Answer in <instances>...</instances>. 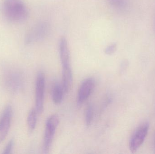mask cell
<instances>
[{
    "label": "cell",
    "instance_id": "cell-4",
    "mask_svg": "<svg viewBox=\"0 0 155 154\" xmlns=\"http://www.w3.org/2000/svg\"><path fill=\"white\" fill-rule=\"evenodd\" d=\"M149 128V124L144 123L134 132L129 143V149L132 152H135L143 144L148 134Z\"/></svg>",
    "mask_w": 155,
    "mask_h": 154
},
{
    "label": "cell",
    "instance_id": "cell-1",
    "mask_svg": "<svg viewBox=\"0 0 155 154\" xmlns=\"http://www.w3.org/2000/svg\"><path fill=\"white\" fill-rule=\"evenodd\" d=\"M1 7L4 16L9 21L19 23L28 18L29 11L22 0H3Z\"/></svg>",
    "mask_w": 155,
    "mask_h": 154
},
{
    "label": "cell",
    "instance_id": "cell-5",
    "mask_svg": "<svg viewBox=\"0 0 155 154\" xmlns=\"http://www.w3.org/2000/svg\"><path fill=\"white\" fill-rule=\"evenodd\" d=\"M45 77L42 72L37 75L35 84V109L37 113L41 114L44 110Z\"/></svg>",
    "mask_w": 155,
    "mask_h": 154
},
{
    "label": "cell",
    "instance_id": "cell-7",
    "mask_svg": "<svg viewBox=\"0 0 155 154\" xmlns=\"http://www.w3.org/2000/svg\"><path fill=\"white\" fill-rule=\"evenodd\" d=\"M95 81L93 78H87L81 83L77 96V105H80L87 99L94 90Z\"/></svg>",
    "mask_w": 155,
    "mask_h": 154
},
{
    "label": "cell",
    "instance_id": "cell-9",
    "mask_svg": "<svg viewBox=\"0 0 155 154\" xmlns=\"http://www.w3.org/2000/svg\"><path fill=\"white\" fill-rule=\"evenodd\" d=\"M72 71L70 67H62V86L64 91L65 93H68L72 86Z\"/></svg>",
    "mask_w": 155,
    "mask_h": 154
},
{
    "label": "cell",
    "instance_id": "cell-15",
    "mask_svg": "<svg viewBox=\"0 0 155 154\" xmlns=\"http://www.w3.org/2000/svg\"><path fill=\"white\" fill-rule=\"evenodd\" d=\"M117 45L116 44H113L107 47L105 49V52L107 55H111L115 52L116 50Z\"/></svg>",
    "mask_w": 155,
    "mask_h": 154
},
{
    "label": "cell",
    "instance_id": "cell-10",
    "mask_svg": "<svg viewBox=\"0 0 155 154\" xmlns=\"http://www.w3.org/2000/svg\"><path fill=\"white\" fill-rule=\"evenodd\" d=\"M62 86L57 82L54 84L52 90V99L55 105H60L63 100L64 94Z\"/></svg>",
    "mask_w": 155,
    "mask_h": 154
},
{
    "label": "cell",
    "instance_id": "cell-12",
    "mask_svg": "<svg viewBox=\"0 0 155 154\" xmlns=\"http://www.w3.org/2000/svg\"><path fill=\"white\" fill-rule=\"evenodd\" d=\"M112 7L119 11L126 10L128 6L127 0H108Z\"/></svg>",
    "mask_w": 155,
    "mask_h": 154
},
{
    "label": "cell",
    "instance_id": "cell-8",
    "mask_svg": "<svg viewBox=\"0 0 155 154\" xmlns=\"http://www.w3.org/2000/svg\"><path fill=\"white\" fill-rule=\"evenodd\" d=\"M59 52L62 67H70V53L66 39L62 38L59 42Z\"/></svg>",
    "mask_w": 155,
    "mask_h": 154
},
{
    "label": "cell",
    "instance_id": "cell-3",
    "mask_svg": "<svg viewBox=\"0 0 155 154\" xmlns=\"http://www.w3.org/2000/svg\"><path fill=\"white\" fill-rule=\"evenodd\" d=\"M59 124V118L56 115L51 116L46 121L43 147L44 154L49 153Z\"/></svg>",
    "mask_w": 155,
    "mask_h": 154
},
{
    "label": "cell",
    "instance_id": "cell-2",
    "mask_svg": "<svg viewBox=\"0 0 155 154\" xmlns=\"http://www.w3.org/2000/svg\"><path fill=\"white\" fill-rule=\"evenodd\" d=\"M50 31L48 23L40 22L34 25L25 35V43L27 45L41 41L47 37Z\"/></svg>",
    "mask_w": 155,
    "mask_h": 154
},
{
    "label": "cell",
    "instance_id": "cell-16",
    "mask_svg": "<svg viewBox=\"0 0 155 154\" xmlns=\"http://www.w3.org/2000/svg\"></svg>",
    "mask_w": 155,
    "mask_h": 154
},
{
    "label": "cell",
    "instance_id": "cell-11",
    "mask_svg": "<svg viewBox=\"0 0 155 154\" xmlns=\"http://www.w3.org/2000/svg\"><path fill=\"white\" fill-rule=\"evenodd\" d=\"M37 111L36 109H32L30 111L27 117V124L29 132H33L35 129L37 123Z\"/></svg>",
    "mask_w": 155,
    "mask_h": 154
},
{
    "label": "cell",
    "instance_id": "cell-14",
    "mask_svg": "<svg viewBox=\"0 0 155 154\" xmlns=\"http://www.w3.org/2000/svg\"><path fill=\"white\" fill-rule=\"evenodd\" d=\"M14 145V142L13 139L10 140V142L8 143V144L5 146L4 152H3V154H9L12 153V151Z\"/></svg>",
    "mask_w": 155,
    "mask_h": 154
},
{
    "label": "cell",
    "instance_id": "cell-6",
    "mask_svg": "<svg viewBox=\"0 0 155 154\" xmlns=\"http://www.w3.org/2000/svg\"><path fill=\"white\" fill-rule=\"evenodd\" d=\"M13 115V110L11 106H7L3 111L0 117V144L5 139L10 130Z\"/></svg>",
    "mask_w": 155,
    "mask_h": 154
},
{
    "label": "cell",
    "instance_id": "cell-13",
    "mask_svg": "<svg viewBox=\"0 0 155 154\" xmlns=\"http://www.w3.org/2000/svg\"><path fill=\"white\" fill-rule=\"evenodd\" d=\"M94 116V110L93 108L91 105H88L87 107L85 112V119L86 124L87 127L89 126L92 124Z\"/></svg>",
    "mask_w": 155,
    "mask_h": 154
}]
</instances>
